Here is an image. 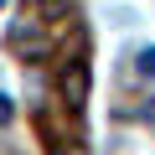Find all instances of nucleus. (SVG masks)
Instances as JSON below:
<instances>
[{
	"instance_id": "nucleus-2",
	"label": "nucleus",
	"mask_w": 155,
	"mask_h": 155,
	"mask_svg": "<svg viewBox=\"0 0 155 155\" xmlns=\"http://www.w3.org/2000/svg\"><path fill=\"white\" fill-rule=\"evenodd\" d=\"M5 41H11L16 52H41V36H36L31 26H11V31H5Z\"/></svg>"
},
{
	"instance_id": "nucleus-4",
	"label": "nucleus",
	"mask_w": 155,
	"mask_h": 155,
	"mask_svg": "<svg viewBox=\"0 0 155 155\" xmlns=\"http://www.w3.org/2000/svg\"><path fill=\"white\" fill-rule=\"evenodd\" d=\"M11 119H16V98H11V93H0V124H11Z\"/></svg>"
},
{
	"instance_id": "nucleus-1",
	"label": "nucleus",
	"mask_w": 155,
	"mask_h": 155,
	"mask_svg": "<svg viewBox=\"0 0 155 155\" xmlns=\"http://www.w3.org/2000/svg\"><path fill=\"white\" fill-rule=\"evenodd\" d=\"M57 83H62V104H67V109H83V104H88V67H83V62H67Z\"/></svg>"
},
{
	"instance_id": "nucleus-3",
	"label": "nucleus",
	"mask_w": 155,
	"mask_h": 155,
	"mask_svg": "<svg viewBox=\"0 0 155 155\" xmlns=\"http://www.w3.org/2000/svg\"><path fill=\"white\" fill-rule=\"evenodd\" d=\"M134 72H140V78H155V47H140V57H134Z\"/></svg>"
},
{
	"instance_id": "nucleus-6",
	"label": "nucleus",
	"mask_w": 155,
	"mask_h": 155,
	"mask_svg": "<svg viewBox=\"0 0 155 155\" xmlns=\"http://www.w3.org/2000/svg\"><path fill=\"white\" fill-rule=\"evenodd\" d=\"M145 119H155V98H150V104H145Z\"/></svg>"
},
{
	"instance_id": "nucleus-5",
	"label": "nucleus",
	"mask_w": 155,
	"mask_h": 155,
	"mask_svg": "<svg viewBox=\"0 0 155 155\" xmlns=\"http://www.w3.org/2000/svg\"><path fill=\"white\" fill-rule=\"evenodd\" d=\"M62 5H67V0H36V11H41V16H62Z\"/></svg>"
}]
</instances>
